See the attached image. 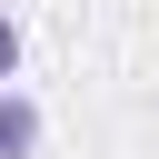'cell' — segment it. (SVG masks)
I'll return each mask as SVG.
<instances>
[{"label": "cell", "mask_w": 159, "mask_h": 159, "mask_svg": "<svg viewBox=\"0 0 159 159\" xmlns=\"http://www.w3.org/2000/svg\"><path fill=\"white\" fill-rule=\"evenodd\" d=\"M30 149H40V99L0 80V159H30Z\"/></svg>", "instance_id": "obj_1"}, {"label": "cell", "mask_w": 159, "mask_h": 159, "mask_svg": "<svg viewBox=\"0 0 159 159\" xmlns=\"http://www.w3.org/2000/svg\"><path fill=\"white\" fill-rule=\"evenodd\" d=\"M10 70H20V30L0 20V80H10Z\"/></svg>", "instance_id": "obj_2"}]
</instances>
